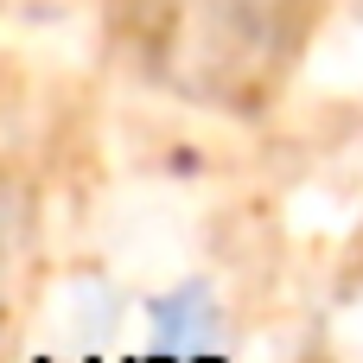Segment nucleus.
<instances>
[{"label": "nucleus", "mask_w": 363, "mask_h": 363, "mask_svg": "<svg viewBox=\"0 0 363 363\" xmlns=\"http://www.w3.org/2000/svg\"><path fill=\"white\" fill-rule=\"evenodd\" d=\"M319 26L325 0H108L121 64L153 96L230 121H255L287 96Z\"/></svg>", "instance_id": "1"}, {"label": "nucleus", "mask_w": 363, "mask_h": 363, "mask_svg": "<svg viewBox=\"0 0 363 363\" xmlns=\"http://www.w3.org/2000/svg\"><path fill=\"white\" fill-rule=\"evenodd\" d=\"M313 363H363V274L325 300V313H313Z\"/></svg>", "instance_id": "2"}, {"label": "nucleus", "mask_w": 363, "mask_h": 363, "mask_svg": "<svg viewBox=\"0 0 363 363\" xmlns=\"http://www.w3.org/2000/svg\"><path fill=\"white\" fill-rule=\"evenodd\" d=\"M0 242H6V217H0Z\"/></svg>", "instance_id": "3"}]
</instances>
